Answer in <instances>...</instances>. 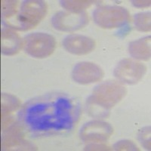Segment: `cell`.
<instances>
[{"mask_svg":"<svg viewBox=\"0 0 151 151\" xmlns=\"http://www.w3.org/2000/svg\"><path fill=\"white\" fill-rule=\"evenodd\" d=\"M79 101L64 93H50L29 100L19 113V124L36 137L70 132L79 120Z\"/></svg>","mask_w":151,"mask_h":151,"instance_id":"obj_1","label":"cell"},{"mask_svg":"<svg viewBox=\"0 0 151 151\" xmlns=\"http://www.w3.org/2000/svg\"><path fill=\"white\" fill-rule=\"evenodd\" d=\"M47 10V3L44 1H2V23L13 30H29L40 24Z\"/></svg>","mask_w":151,"mask_h":151,"instance_id":"obj_2","label":"cell"},{"mask_svg":"<svg viewBox=\"0 0 151 151\" xmlns=\"http://www.w3.org/2000/svg\"><path fill=\"white\" fill-rule=\"evenodd\" d=\"M127 90L118 81L104 82L94 88L86 102L87 111L91 116L105 118L110 111L125 96Z\"/></svg>","mask_w":151,"mask_h":151,"instance_id":"obj_3","label":"cell"},{"mask_svg":"<svg viewBox=\"0 0 151 151\" xmlns=\"http://www.w3.org/2000/svg\"><path fill=\"white\" fill-rule=\"evenodd\" d=\"M94 22L104 29L121 27L130 21L129 11L119 5H101L93 12Z\"/></svg>","mask_w":151,"mask_h":151,"instance_id":"obj_4","label":"cell"},{"mask_svg":"<svg viewBox=\"0 0 151 151\" xmlns=\"http://www.w3.org/2000/svg\"><path fill=\"white\" fill-rule=\"evenodd\" d=\"M25 52L35 58H45L54 52L56 41L53 36L45 33H33L24 38Z\"/></svg>","mask_w":151,"mask_h":151,"instance_id":"obj_5","label":"cell"},{"mask_svg":"<svg viewBox=\"0 0 151 151\" xmlns=\"http://www.w3.org/2000/svg\"><path fill=\"white\" fill-rule=\"evenodd\" d=\"M147 67L144 64L132 58H125L119 62L113 75L122 84L134 85L144 77Z\"/></svg>","mask_w":151,"mask_h":151,"instance_id":"obj_6","label":"cell"},{"mask_svg":"<svg viewBox=\"0 0 151 151\" xmlns=\"http://www.w3.org/2000/svg\"><path fill=\"white\" fill-rule=\"evenodd\" d=\"M88 23L86 12L73 13L69 12H57L52 17V24L55 29L63 32H73L85 27Z\"/></svg>","mask_w":151,"mask_h":151,"instance_id":"obj_7","label":"cell"},{"mask_svg":"<svg viewBox=\"0 0 151 151\" xmlns=\"http://www.w3.org/2000/svg\"><path fill=\"white\" fill-rule=\"evenodd\" d=\"M113 132L112 125L101 120H92L85 124L81 128L79 136L85 143L106 142Z\"/></svg>","mask_w":151,"mask_h":151,"instance_id":"obj_8","label":"cell"},{"mask_svg":"<svg viewBox=\"0 0 151 151\" xmlns=\"http://www.w3.org/2000/svg\"><path fill=\"white\" fill-rule=\"evenodd\" d=\"M104 73L100 66L92 62H80L73 67L72 78L82 85L98 83L104 77Z\"/></svg>","mask_w":151,"mask_h":151,"instance_id":"obj_9","label":"cell"},{"mask_svg":"<svg viewBox=\"0 0 151 151\" xmlns=\"http://www.w3.org/2000/svg\"><path fill=\"white\" fill-rule=\"evenodd\" d=\"M24 129L18 123L8 125L2 137V148L5 150H33V145L24 140Z\"/></svg>","mask_w":151,"mask_h":151,"instance_id":"obj_10","label":"cell"},{"mask_svg":"<svg viewBox=\"0 0 151 151\" xmlns=\"http://www.w3.org/2000/svg\"><path fill=\"white\" fill-rule=\"evenodd\" d=\"M62 45L69 53L75 55H85L89 54L95 48L96 42L88 36L70 34L64 38Z\"/></svg>","mask_w":151,"mask_h":151,"instance_id":"obj_11","label":"cell"},{"mask_svg":"<svg viewBox=\"0 0 151 151\" xmlns=\"http://www.w3.org/2000/svg\"><path fill=\"white\" fill-rule=\"evenodd\" d=\"M24 47V41L13 29L4 27L1 33V52L4 55L12 56Z\"/></svg>","mask_w":151,"mask_h":151,"instance_id":"obj_12","label":"cell"},{"mask_svg":"<svg viewBox=\"0 0 151 151\" xmlns=\"http://www.w3.org/2000/svg\"><path fill=\"white\" fill-rule=\"evenodd\" d=\"M129 52L134 60H149L150 58V36L129 43Z\"/></svg>","mask_w":151,"mask_h":151,"instance_id":"obj_13","label":"cell"},{"mask_svg":"<svg viewBox=\"0 0 151 151\" xmlns=\"http://www.w3.org/2000/svg\"><path fill=\"white\" fill-rule=\"evenodd\" d=\"M2 118L7 116L9 113L15 111L21 106V101L12 94L2 93Z\"/></svg>","mask_w":151,"mask_h":151,"instance_id":"obj_14","label":"cell"},{"mask_svg":"<svg viewBox=\"0 0 151 151\" xmlns=\"http://www.w3.org/2000/svg\"><path fill=\"white\" fill-rule=\"evenodd\" d=\"M94 1L88 0H76V1H61L60 4L63 9H66L67 12L73 13H81L85 12L86 9L89 8Z\"/></svg>","mask_w":151,"mask_h":151,"instance_id":"obj_15","label":"cell"},{"mask_svg":"<svg viewBox=\"0 0 151 151\" xmlns=\"http://www.w3.org/2000/svg\"><path fill=\"white\" fill-rule=\"evenodd\" d=\"M135 28L141 32L150 31V12H141L135 14L134 17Z\"/></svg>","mask_w":151,"mask_h":151,"instance_id":"obj_16","label":"cell"},{"mask_svg":"<svg viewBox=\"0 0 151 151\" xmlns=\"http://www.w3.org/2000/svg\"><path fill=\"white\" fill-rule=\"evenodd\" d=\"M138 139L145 149L150 150V126L143 128L140 131Z\"/></svg>","mask_w":151,"mask_h":151,"instance_id":"obj_17","label":"cell"},{"mask_svg":"<svg viewBox=\"0 0 151 151\" xmlns=\"http://www.w3.org/2000/svg\"><path fill=\"white\" fill-rule=\"evenodd\" d=\"M113 150L118 151L122 150H139L138 147L133 141L129 140H122L116 143L113 145Z\"/></svg>","mask_w":151,"mask_h":151,"instance_id":"obj_18","label":"cell"},{"mask_svg":"<svg viewBox=\"0 0 151 151\" xmlns=\"http://www.w3.org/2000/svg\"><path fill=\"white\" fill-rule=\"evenodd\" d=\"M86 150H110V147L103 143H93L89 144L85 148Z\"/></svg>","mask_w":151,"mask_h":151,"instance_id":"obj_19","label":"cell"},{"mask_svg":"<svg viewBox=\"0 0 151 151\" xmlns=\"http://www.w3.org/2000/svg\"><path fill=\"white\" fill-rule=\"evenodd\" d=\"M132 4L137 8H147L150 5V1H132Z\"/></svg>","mask_w":151,"mask_h":151,"instance_id":"obj_20","label":"cell"}]
</instances>
